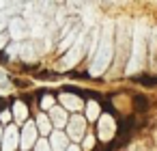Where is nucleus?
<instances>
[{
	"label": "nucleus",
	"instance_id": "obj_7",
	"mask_svg": "<svg viewBox=\"0 0 157 151\" xmlns=\"http://www.w3.org/2000/svg\"><path fill=\"white\" fill-rule=\"evenodd\" d=\"M67 147H69V138H67V134H63V132H54L52 134V142H50V151H67Z\"/></svg>",
	"mask_w": 157,
	"mask_h": 151
},
{
	"label": "nucleus",
	"instance_id": "obj_17",
	"mask_svg": "<svg viewBox=\"0 0 157 151\" xmlns=\"http://www.w3.org/2000/svg\"><path fill=\"white\" fill-rule=\"evenodd\" d=\"M41 106H43V108H52V106H54V99H52L50 95H45L43 101H41Z\"/></svg>",
	"mask_w": 157,
	"mask_h": 151
},
{
	"label": "nucleus",
	"instance_id": "obj_15",
	"mask_svg": "<svg viewBox=\"0 0 157 151\" xmlns=\"http://www.w3.org/2000/svg\"><path fill=\"white\" fill-rule=\"evenodd\" d=\"M13 35H15V37H22V22H20V20L13 22Z\"/></svg>",
	"mask_w": 157,
	"mask_h": 151
},
{
	"label": "nucleus",
	"instance_id": "obj_9",
	"mask_svg": "<svg viewBox=\"0 0 157 151\" xmlns=\"http://www.w3.org/2000/svg\"><path fill=\"white\" fill-rule=\"evenodd\" d=\"M35 138H37V127H35L33 123H28V125L24 127V136H22V145H24V149L30 147V145L35 142Z\"/></svg>",
	"mask_w": 157,
	"mask_h": 151
},
{
	"label": "nucleus",
	"instance_id": "obj_3",
	"mask_svg": "<svg viewBox=\"0 0 157 151\" xmlns=\"http://www.w3.org/2000/svg\"><path fill=\"white\" fill-rule=\"evenodd\" d=\"M82 41H84V33H78V41L69 48V52L63 58V69H69V67H73V65L80 63V58L84 54V43Z\"/></svg>",
	"mask_w": 157,
	"mask_h": 151
},
{
	"label": "nucleus",
	"instance_id": "obj_8",
	"mask_svg": "<svg viewBox=\"0 0 157 151\" xmlns=\"http://www.w3.org/2000/svg\"><path fill=\"white\" fill-rule=\"evenodd\" d=\"M50 114H52V121L56 123V127H65V125H67V121H69L63 108H56V106H52V108H50Z\"/></svg>",
	"mask_w": 157,
	"mask_h": 151
},
{
	"label": "nucleus",
	"instance_id": "obj_2",
	"mask_svg": "<svg viewBox=\"0 0 157 151\" xmlns=\"http://www.w3.org/2000/svg\"><path fill=\"white\" fill-rule=\"evenodd\" d=\"M144 26L138 24L136 33H133V52H131V58H129V65H127V74H136L142 65H144Z\"/></svg>",
	"mask_w": 157,
	"mask_h": 151
},
{
	"label": "nucleus",
	"instance_id": "obj_4",
	"mask_svg": "<svg viewBox=\"0 0 157 151\" xmlns=\"http://www.w3.org/2000/svg\"><path fill=\"white\" fill-rule=\"evenodd\" d=\"M67 129H69L67 138H73V140H80V138H84L86 119H84V117H80V114H73V117L67 121Z\"/></svg>",
	"mask_w": 157,
	"mask_h": 151
},
{
	"label": "nucleus",
	"instance_id": "obj_5",
	"mask_svg": "<svg viewBox=\"0 0 157 151\" xmlns=\"http://www.w3.org/2000/svg\"><path fill=\"white\" fill-rule=\"evenodd\" d=\"M116 132V123L110 114H101L99 117V138L101 140H110Z\"/></svg>",
	"mask_w": 157,
	"mask_h": 151
},
{
	"label": "nucleus",
	"instance_id": "obj_10",
	"mask_svg": "<svg viewBox=\"0 0 157 151\" xmlns=\"http://www.w3.org/2000/svg\"><path fill=\"white\" fill-rule=\"evenodd\" d=\"M15 145H17V132H15V127H9L7 129V136H5V149L11 151Z\"/></svg>",
	"mask_w": 157,
	"mask_h": 151
},
{
	"label": "nucleus",
	"instance_id": "obj_13",
	"mask_svg": "<svg viewBox=\"0 0 157 151\" xmlns=\"http://www.w3.org/2000/svg\"><path fill=\"white\" fill-rule=\"evenodd\" d=\"M73 41H75V30L67 33V37H65V39H63V43H60V50H69Z\"/></svg>",
	"mask_w": 157,
	"mask_h": 151
},
{
	"label": "nucleus",
	"instance_id": "obj_19",
	"mask_svg": "<svg viewBox=\"0 0 157 151\" xmlns=\"http://www.w3.org/2000/svg\"><path fill=\"white\" fill-rule=\"evenodd\" d=\"M67 151H80V147H78V145H69Z\"/></svg>",
	"mask_w": 157,
	"mask_h": 151
},
{
	"label": "nucleus",
	"instance_id": "obj_1",
	"mask_svg": "<svg viewBox=\"0 0 157 151\" xmlns=\"http://www.w3.org/2000/svg\"><path fill=\"white\" fill-rule=\"evenodd\" d=\"M112 54H114V24L105 22V28L99 37V46H97L93 61H90V76H101L110 67Z\"/></svg>",
	"mask_w": 157,
	"mask_h": 151
},
{
	"label": "nucleus",
	"instance_id": "obj_12",
	"mask_svg": "<svg viewBox=\"0 0 157 151\" xmlns=\"http://www.w3.org/2000/svg\"><path fill=\"white\" fill-rule=\"evenodd\" d=\"M37 125H39V129H41V134H43V136H45V134H50V119H48L45 114H39Z\"/></svg>",
	"mask_w": 157,
	"mask_h": 151
},
{
	"label": "nucleus",
	"instance_id": "obj_18",
	"mask_svg": "<svg viewBox=\"0 0 157 151\" xmlns=\"http://www.w3.org/2000/svg\"><path fill=\"white\" fill-rule=\"evenodd\" d=\"M93 147H95V138L93 136H86L84 138V149H93Z\"/></svg>",
	"mask_w": 157,
	"mask_h": 151
},
{
	"label": "nucleus",
	"instance_id": "obj_14",
	"mask_svg": "<svg viewBox=\"0 0 157 151\" xmlns=\"http://www.w3.org/2000/svg\"><path fill=\"white\" fill-rule=\"evenodd\" d=\"M26 112H28V108H26L22 101H17V104H15V114H17V119H24Z\"/></svg>",
	"mask_w": 157,
	"mask_h": 151
},
{
	"label": "nucleus",
	"instance_id": "obj_6",
	"mask_svg": "<svg viewBox=\"0 0 157 151\" xmlns=\"http://www.w3.org/2000/svg\"><path fill=\"white\" fill-rule=\"evenodd\" d=\"M60 101H63V106H65L67 110H71V112H75V114H78V110L84 106V101H82L78 95H71V93H63V95H60Z\"/></svg>",
	"mask_w": 157,
	"mask_h": 151
},
{
	"label": "nucleus",
	"instance_id": "obj_11",
	"mask_svg": "<svg viewBox=\"0 0 157 151\" xmlns=\"http://www.w3.org/2000/svg\"><path fill=\"white\" fill-rule=\"evenodd\" d=\"M101 117V110H99V104L97 101H88V106H86V119H99Z\"/></svg>",
	"mask_w": 157,
	"mask_h": 151
},
{
	"label": "nucleus",
	"instance_id": "obj_16",
	"mask_svg": "<svg viewBox=\"0 0 157 151\" xmlns=\"http://www.w3.org/2000/svg\"><path fill=\"white\" fill-rule=\"evenodd\" d=\"M37 151H50V142L48 140H39L37 142Z\"/></svg>",
	"mask_w": 157,
	"mask_h": 151
}]
</instances>
